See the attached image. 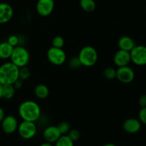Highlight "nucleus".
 <instances>
[{"mask_svg": "<svg viewBox=\"0 0 146 146\" xmlns=\"http://www.w3.org/2000/svg\"><path fill=\"white\" fill-rule=\"evenodd\" d=\"M138 120L141 123L146 125V107L141 108L138 113Z\"/></svg>", "mask_w": 146, "mask_h": 146, "instance_id": "nucleus-28", "label": "nucleus"}, {"mask_svg": "<svg viewBox=\"0 0 146 146\" xmlns=\"http://www.w3.org/2000/svg\"><path fill=\"white\" fill-rule=\"evenodd\" d=\"M131 61V54L129 51L119 49L113 56V63L118 67L128 66Z\"/></svg>", "mask_w": 146, "mask_h": 146, "instance_id": "nucleus-11", "label": "nucleus"}, {"mask_svg": "<svg viewBox=\"0 0 146 146\" xmlns=\"http://www.w3.org/2000/svg\"><path fill=\"white\" fill-rule=\"evenodd\" d=\"M61 136V132L58 127L56 125H49L46 127L43 132V137L46 142L51 143H55Z\"/></svg>", "mask_w": 146, "mask_h": 146, "instance_id": "nucleus-12", "label": "nucleus"}, {"mask_svg": "<svg viewBox=\"0 0 146 146\" xmlns=\"http://www.w3.org/2000/svg\"><path fill=\"white\" fill-rule=\"evenodd\" d=\"M46 56L48 61L55 66L63 65L66 61V54L61 48L50 47L47 51Z\"/></svg>", "mask_w": 146, "mask_h": 146, "instance_id": "nucleus-5", "label": "nucleus"}, {"mask_svg": "<svg viewBox=\"0 0 146 146\" xmlns=\"http://www.w3.org/2000/svg\"><path fill=\"white\" fill-rule=\"evenodd\" d=\"M40 146H54V145H53L52 143H51L45 142V143H43L42 144H41Z\"/></svg>", "mask_w": 146, "mask_h": 146, "instance_id": "nucleus-32", "label": "nucleus"}, {"mask_svg": "<svg viewBox=\"0 0 146 146\" xmlns=\"http://www.w3.org/2000/svg\"><path fill=\"white\" fill-rule=\"evenodd\" d=\"M31 76V71L27 66L19 68V79L21 81L28 79Z\"/></svg>", "mask_w": 146, "mask_h": 146, "instance_id": "nucleus-23", "label": "nucleus"}, {"mask_svg": "<svg viewBox=\"0 0 146 146\" xmlns=\"http://www.w3.org/2000/svg\"><path fill=\"white\" fill-rule=\"evenodd\" d=\"M13 85H14V88H16V90L19 89V88H21V86H22V82H21V80H20V79L17 80V81H16V82L14 83Z\"/></svg>", "mask_w": 146, "mask_h": 146, "instance_id": "nucleus-30", "label": "nucleus"}, {"mask_svg": "<svg viewBox=\"0 0 146 146\" xmlns=\"http://www.w3.org/2000/svg\"><path fill=\"white\" fill-rule=\"evenodd\" d=\"M19 115L23 121L36 122L41 116V108L36 102L25 101L19 106Z\"/></svg>", "mask_w": 146, "mask_h": 146, "instance_id": "nucleus-1", "label": "nucleus"}, {"mask_svg": "<svg viewBox=\"0 0 146 146\" xmlns=\"http://www.w3.org/2000/svg\"><path fill=\"white\" fill-rule=\"evenodd\" d=\"M18 126V121L14 115H7L1 121V128L6 134L14 133Z\"/></svg>", "mask_w": 146, "mask_h": 146, "instance_id": "nucleus-10", "label": "nucleus"}, {"mask_svg": "<svg viewBox=\"0 0 146 146\" xmlns=\"http://www.w3.org/2000/svg\"><path fill=\"white\" fill-rule=\"evenodd\" d=\"M7 42L13 47H15L19 46V38L18 36L17 35H11L7 39Z\"/></svg>", "mask_w": 146, "mask_h": 146, "instance_id": "nucleus-27", "label": "nucleus"}, {"mask_svg": "<svg viewBox=\"0 0 146 146\" xmlns=\"http://www.w3.org/2000/svg\"><path fill=\"white\" fill-rule=\"evenodd\" d=\"M80 7L86 12H92L96 8L95 0H80Z\"/></svg>", "mask_w": 146, "mask_h": 146, "instance_id": "nucleus-19", "label": "nucleus"}, {"mask_svg": "<svg viewBox=\"0 0 146 146\" xmlns=\"http://www.w3.org/2000/svg\"><path fill=\"white\" fill-rule=\"evenodd\" d=\"M19 79V68L13 63L6 62L0 66V84H14Z\"/></svg>", "mask_w": 146, "mask_h": 146, "instance_id": "nucleus-2", "label": "nucleus"}, {"mask_svg": "<svg viewBox=\"0 0 146 146\" xmlns=\"http://www.w3.org/2000/svg\"><path fill=\"white\" fill-rule=\"evenodd\" d=\"M98 56V52L94 47L86 46L80 50L78 58L82 66L91 67L96 64Z\"/></svg>", "mask_w": 146, "mask_h": 146, "instance_id": "nucleus-3", "label": "nucleus"}, {"mask_svg": "<svg viewBox=\"0 0 146 146\" xmlns=\"http://www.w3.org/2000/svg\"><path fill=\"white\" fill-rule=\"evenodd\" d=\"M131 59L137 66L146 65V46L143 45H136L131 51Z\"/></svg>", "mask_w": 146, "mask_h": 146, "instance_id": "nucleus-7", "label": "nucleus"}, {"mask_svg": "<svg viewBox=\"0 0 146 146\" xmlns=\"http://www.w3.org/2000/svg\"><path fill=\"white\" fill-rule=\"evenodd\" d=\"M118 46L119 49L131 51L136 46L135 40L128 36H123L118 39Z\"/></svg>", "mask_w": 146, "mask_h": 146, "instance_id": "nucleus-15", "label": "nucleus"}, {"mask_svg": "<svg viewBox=\"0 0 146 146\" xmlns=\"http://www.w3.org/2000/svg\"><path fill=\"white\" fill-rule=\"evenodd\" d=\"M34 94L40 99H44L49 95V89L45 84H38L34 88Z\"/></svg>", "mask_w": 146, "mask_h": 146, "instance_id": "nucleus-17", "label": "nucleus"}, {"mask_svg": "<svg viewBox=\"0 0 146 146\" xmlns=\"http://www.w3.org/2000/svg\"><path fill=\"white\" fill-rule=\"evenodd\" d=\"M141 125L142 123L138 119L135 118H130L124 121L123 123V128L128 133L135 134L141 131Z\"/></svg>", "mask_w": 146, "mask_h": 146, "instance_id": "nucleus-13", "label": "nucleus"}, {"mask_svg": "<svg viewBox=\"0 0 146 146\" xmlns=\"http://www.w3.org/2000/svg\"><path fill=\"white\" fill-rule=\"evenodd\" d=\"M138 104L141 108H144L146 107V95H142L140 96L139 99H138Z\"/></svg>", "mask_w": 146, "mask_h": 146, "instance_id": "nucleus-29", "label": "nucleus"}, {"mask_svg": "<svg viewBox=\"0 0 146 146\" xmlns=\"http://www.w3.org/2000/svg\"><path fill=\"white\" fill-rule=\"evenodd\" d=\"M4 117H5V112H4V109L0 107V122H1Z\"/></svg>", "mask_w": 146, "mask_h": 146, "instance_id": "nucleus-31", "label": "nucleus"}, {"mask_svg": "<svg viewBox=\"0 0 146 146\" xmlns=\"http://www.w3.org/2000/svg\"><path fill=\"white\" fill-rule=\"evenodd\" d=\"M19 135L25 140H29L34 138L36 134L37 127L35 122L23 121L19 123L18 128Z\"/></svg>", "mask_w": 146, "mask_h": 146, "instance_id": "nucleus-6", "label": "nucleus"}, {"mask_svg": "<svg viewBox=\"0 0 146 146\" xmlns=\"http://www.w3.org/2000/svg\"><path fill=\"white\" fill-rule=\"evenodd\" d=\"M116 78L123 84H130L135 78V72L128 66L118 67L116 70Z\"/></svg>", "mask_w": 146, "mask_h": 146, "instance_id": "nucleus-8", "label": "nucleus"}, {"mask_svg": "<svg viewBox=\"0 0 146 146\" xmlns=\"http://www.w3.org/2000/svg\"><path fill=\"white\" fill-rule=\"evenodd\" d=\"M54 7V0H38L36 5V9L41 17H46L53 12Z\"/></svg>", "mask_w": 146, "mask_h": 146, "instance_id": "nucleus-9", "label": "nucleus"}, {"mask_svg": "<svg viewBox=\"0 0 146 146\" xmlns=\"http://www.w3.org/2000/svg\"><path fill=\"white\" fill-rule=\"evenodd\" d=\"M68 65L69 67L72 69H78V68H81L82 66L81 62H80L79 59H78V56L73 57L70 59L69 62H68Z\"/></svg>", "mask_w": 146, "mask_h": 146, "instance_id": "nucleus-25", "label": "nucleus"}, {"mask_svg": "<svg viewBox=\"0 0 146 146\" xmlns=\"http://www.w3.org/2000/svg\"><path fill=\"white\" fill-rule=\"evenodd\" d=\"M16 88L13 84L2 85V98L5 99H11L14 96Z\"/></svg>", "mask_w": 146, "mask_h": 146, "instance_id": "nucleus-18", "label": "nucleus"}, {"mask_svg": "<svg viewBox=\"0 0 146 146\" xmlns=\"http://www.w3.org/2000/svg\"><path fill=\"white\" fill-rule=\"evenodd\" d=\"M104 76L107 80H113L116 78V70L112 67H107L104 71Z\"/></svg>", "mask_w": 146, "mask_h": 146, "instance_id": "nucleus-21", "label": "nucleus"}, {"mask_svg": "<svg viewBox=\"0 0 146 146\" xmlns=\"http://www.w3.org/2000/svg\"><path fill=\"white\" fill-rule=\"evenodd\" d=\"M11 62L19 68L27 66L29 62L30 55L28 50L24 46H17L14 47L11 57Z\"/></svg>", "mask_w": 146, "mask_h": 146, "instance_id": "nucleus-4", "label": "nucleus"}, {"mask_svg": "<svg viewBox=\"0 0 146 146\" xmlns=\"http://www.w3.org/2000/svg\"><path fill=\"white\" fill-rule=\"evenodd\" d=\"M14 47L11 46L7 41L0 43V58L8 59L11 57Z\"/></svg>", "mask_w": 146, "mask_h": 146, "instance_id": "nucleus-16", "label": "nucleus"}, {"mask_svg": "<svg viewBox=\"0 0 146 146\" xmlns=\"http://www.w3.org/2000/svg\"><path fill=\"white\" fill-rule=\"evenodd\" d=\"M58 128L59 129L61 135H67L69 131L71 130V125L67 122H61L58 124Z\"/></svg>", "mask_w": 146, "mask_h": 146, "instance_id": "nucleus-24", "label": "nucleus"}, {"mask_svg": "<svg viewBox=\"0 0 146 146\" xmlns=\"http://www.w3.org/2000/svg\"><path fill=\"white\" fill-rule=\"evenodd\" d=\"M55 146H74V142L68 135H61L55 143Z\"/></svg>", "mask_w": 146, "mask_h": 146, "instance_id": "nucleus-20", "label": "nucleus"}, {"mask_svg": "<svg viewBox=\"0 0 146 146\" xmlns=\"http://www.w3.org/2000/svg\"><path fill=\"white\" fill-rule=\"evenodd\" d=\"M14 9L7 3H0V24H7L12 19Z\"/></svg>", "mask_w": 146, "mask_h": 146, "instance_id": "nucleus-14", "label": "nucleus"}, {"mask_svg": "<svg viewBox=\"0 0 146 146\" xmlns=\"http://www.w3.org/2000/svg\"><path fill=\"white\" fill-rule=\"evenodd\" d=\"M68 136L74 142H75V141H77L79 139L80 136H81V134H80V132L77 129H71L69 131V132L68 133Z\"/></svg>", "mask_w": 146, "mask_h": 146, "instance_id": "nucleus-26", "label": "nucleus"}, {"mask_svg": "<svg viewBox=\"0 0 146 146\" xmlns=\"http://www.w3.org/2000/svg\"><path fill=\"white\" fill-rule=\"evenodd\" d=\"M64 44H65V41H64V38L61 36H56L52 40V46L56 47V48H62Z\"/></svg>", "mask_w": 146, "mask_h": 146, "instance_id": "nucleus-22", "label": "nucleus"}, {"mask_svg": "<svg viewBox=\"0 0 146 146\" xmlns=\"http://www.w3.org/2000/svg\"><path fill=\"white\" fill-rule=\"evenodd\" d=\"M103 146H118V145H116L115 144H113V143H106Z\"/></svg>", "mask_w": 146, "mask_h": 146, "instance_id": "nucleus-34", "label": "nucleus"}, {"mask_svg": "<svg viewBox=\"0 0 146 146\" xmlns=\"http://www.w3.org/2000/svg\"><path fill=\"white\" fill-rule=\"evenodd\" d=\"M2 98V85L0 84V99Z\"/></svg>", "mask_w": 146, "mask_h": 146, "instance_id": "nucleus-33", "label": "nucleus"}]
</instances>
